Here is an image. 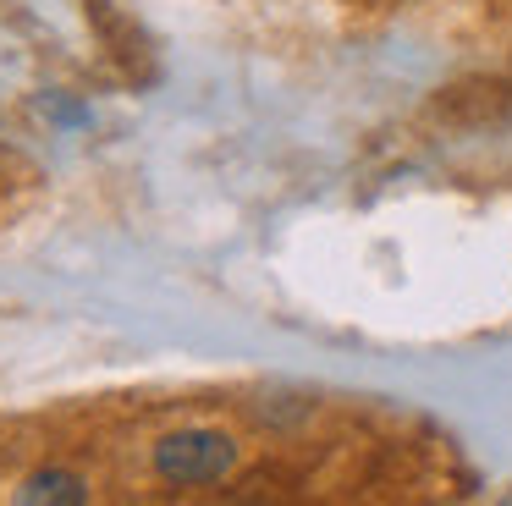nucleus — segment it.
<instances>
[{"label":"nucleus","instance_id":"f257e3e1","mask_svg":"<svg viewBox=\"0 0 512 506\" xmlns=\"http://www.w3.org/2000/svg\"><path fill=\"white\" fill-rule=\"evenodd\" d=\"M237 457H243V446L226 429H204V424L171 429L149 446V468L166 484H221L237 468Z\"/></svg>","mask_w":512,"mask_h":506},{"label":"nucleus","instance_id":"f03ea898","mask_svg":"<svg viewBox=\"0 0 512 506\" xmlns=\"http://www.w3.org/2000/svg\"><path fill=\"white\" fill-rule=\"evenodd\" d=\"M17 501L83 506V501H89V479H78V473H67V468H45V473H34V479H23V490H17Z\"/></svg>","mask_w":512,"mask_h":506}]
</instances>
